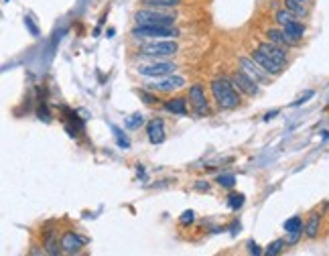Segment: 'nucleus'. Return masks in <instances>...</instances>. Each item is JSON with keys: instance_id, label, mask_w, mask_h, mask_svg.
<instances>
[{"instance_id": "obj_1", "label": "nucleus", "mask_w": 329, "mask_h": 256, "mask_svg": "<svg viewBox=\"0 0 329 256\" xmlns=\"http://www.w3.org/2000/svg\"><path fill=\"white\" fill-rule=\"evenodd\" d=\"M211 96L222 110H234L240 106V94L236 92L234 81H228L224 77L211 81Z\"/></svg>"}, {"instance_id": "obj_2", "label": "nucleus", "mask_w": 329, "mask_h": 256, "mask_svg": "<svg viewBox=\"0 0 329 256\" xmlns=\"http://www.w3.org/2000/svg\"><path fill=\"white\" fill-rule=\"evenodd\" d=\"M134 21H136V25H140V27H173V25H175V17H173V15L154 13L152 9L136 11Z\"/></svg>"}, {"instance_id": "obj_3", "label": "nucleus", "mask_w": 329, "mask_h": 256, "mask_svg": "<svg viewBox=\"0 0 329 256\" xmlns=\"http://www.w3.org/2000/svg\"><path fill=\"white\" fill-rule=\"evenodd\" d=\"M138 53L146 55V57H171L177 53V43L175 41H150L146 45H142L138 49Z\"/></svg>"}, {"instance_id": "obj_4", "label": "nucleus", "mask_w": 329, "mask_h": 256, "mask_svg": "<svg viewBox=\"0 0 329 256\" xmlns=\"http://www.w3.org/2000/svg\"><path fill=\"white\" fill-rule=\"evenodd\" d=\"M132 37H136V39H167V37H177V31L173 27H140V25H136L132 29Z\"/></svg>"}, {"instance_id": "obj_5", "label": "nucleus", "mask_w": 329, "mask_h": 256, "mask_svg": "<svg viewBox=\"0 0 329 256\" xmlns=\"http://www.w3.org/2000/svg\"><path fill=\"white\" fill-rule=\"evenodd\" d=\"M175 69H177L175 63L156 61V63H150V65H140L138 67V73L140 75H146V77H164V75L175 73Z\"/></svg>"}, {"instance_id": "obj_6", "label": "nucleus", "mask_w": 329, "mask_h": 256, "mask_svg": "<svg viewBox=\"0 0 329 256\" xmlns=\"http://www.w3.org/2000/svg\"><path fill=\"white\" fill-rule=\"evenodd\" d=\"M185 86V79L181 75H164V77H158L154 83H148V90L152 92H175V90H181Z\"/></svg>"}, {"instance_id": "obj_7", "label": "nucleus", "mask_w": 329, "mask_h": 256, "mask_svg": "<svg viewBox=\"0 0 329 256\" xmlns=\"http://www.w3.org/2000/svg\"><path fill=\"white\" fill-rule=\"evenodd\" d=\"M232 81H234V86L238 88V92H244L246 96H256V94H258L256 81H254L250 75H246L242 69H238V71L232 73Z\"/></svg>"}, {"instance_id": "obj_8", "label": "nucleus", "mask_w": 329, "mask_h": 256, "mask_svg": "<svg viewBox=\"0 0 329 256\" xmlns=\"http://www.w3.org/2000/svg\"><path fill=\"white\" fill-rule=\"evenodd\" d=\"M258 49L262 51V53H266L270 59H274L277 63H281L283 67H285L287 61H289L287 51H285V47H281V45H274V43H270V41H264V43L258 45Z\"/></svg>"}, {"instance_id": "obj_9", "label": "nucleus", "mask_w": 329, "mask_h": 256, "mask_svg": "<svg viewBox=\"0 0 329 256\" xmlns=\"http://www.w3.org/2000/svg\"><path fill=\"white\" fill-rule=\"evenodd\" d=\"M252 59L268 73V75H279V73H283V65L281 63H277L274 59H270L266 53H262L260 49H256V51H252Z\"/></svg>"}, {"instance_id": "obj_10", "label": "nucleus", "mask_w": 329, "mask_h": 256, "mask_svg": "<svg viewBox=\"0 0 329 256\" xmlns=\"http://www.w3.org/2000/svg\"><path fill=\"white\" fill-rule=\"evenodd\" d=\"M240 67H242V71H244L246 75H250L256 83H258V81H268V73H266L252 57H240Z\"/></svg>"}, {"instance_id": "obj_11", "label": "nucleus", "mask_w": 329, "mask_h": 256, "mask_svg": "<svg viewBox=\"0 0 329 256\" xmlns=\"http://www.w3.org/2000/svg\"><path fill=\"white\" fill-rule=\"evenodd\" d=\"M321 222H323V214L321 210H313L309 216H307V222H305V238L307 240H315L319 238L321 234Z\"/></svg>"}, {"instance_id": "obj_12", "label": "nucleus", "mask_w": 329, "mask_h": 256, "mask_svg": "<svg viewBox=\"0 0 329 256\" xmlns=\"http://www.w3.org/2000/svg\"><path fill=\"white\" fill-rule=\"evenodd\" d=\"M59 242H61V250L63 252H69V254H73V252H79V248H84V244H86V238H81L77 232H63V236L59 238Z\"/></svg>"}, {"instance_id": "obj_13", "label": "nucleus", "mask_w": 329, "mask_h": 256, "mask_svg": "<svg viewBox=\"0 0 329 256\" xmlns=\"http://www.w3.org/2000/svg\"><path fill=\"white\" fill-rule=\"evenodd\" d=\"M189 102H193V106L197 108L199 114L207 112V100H205V90H203V86L195 83V86L189 88Z\"/></svg>"}, {"instance_id": "obj_14", "label": "nucleus", "mask_w": 329, "mask_h": 256, "mask_svg": "<svg viewBox=\"0 0 329 256\" xmlns=\"http://www.w3.org/2000/svg\"><path fill=\"white\" fill-rule=\"evenodd\" d=\"M146 134H148V140L152 144H160L164 140V122L162 120H150L148 126H146Z\"/></svg>"}, {"instance_id": "obj_15", "label": "nucleus", "mask_w": 329, "mask_h": 256, "mask_svg": "<svg viewBox=\"0 0 329 256\" xmlns=\"http://www.w3.org/2000/svg\"><path fill=\"white\" fill-rule=\"evenodd\" d=\"M283 31L287 33V37H289V39H291L295 45H297V43H299V41L305 37V25H303V23H299L297 19H295V21H291L289 25H285V27H283Z\"/></svg>"}, {"instance_id": "obj_16", "label": "nucleus", "mask_w": 329, "mask_h": 256, "mask_svg": "<svg viewBox=\"0 0 329 256\" xmlns=\"http://www.w3.org/2000/svg\"><path fill=\"white\" fill-rule=\"evenodd\" d=\"M266 37H268L270 43L281 45V47H291V45H295V43L287 37V33H285V31H279V29H270V31L266 33Z\"/></svg>"}, {"instance_id": "obj_17", "label": "nucleus", "mask_w": 329, "mask_h": 256, "mask_svg": "<svg viewBox=\"0 0 329 256\" xmlns=\"http://www.w3.org/2000/svg\"><path fill=\"white\" fill-rule=\"evenodd\" d=\"M285 9L287 11H291L297 19H305L307 15H309V9H307V5L305 3H301V0H285Z\"/></svg>"}, {"instance_id": "obj_18", "label": "nucleus", "mask_w": 329, "mask_h": 256, "mask_svg": "<svg viewBox=\"0 0 329 256\" xmlns=\"http://www.w3.org/2000/svg\"><path fill=\"white\" fill-rule=\"evenodd\" d=\"M164 110H169L173 114H185L187 112V100L185 98H171L164 102Z\"/></svg>"}, {"instance_id": "obj_19", "label": "nucleus", "mask_w": 329, "mask_h": 256, "mask_svg": "<svg viewBox=\"0 0 329 256\" xmlns=\"http://www.w3.org/2000/svg\"><path fill=\"white\" fill-rule=\"evenodd\" d=\"M144 5L150 7V9H173V7H179L181 0H144Z\"/></svg>"}, {"instance_id": "obj_20", "label": "nucleus", "mask_w": 329, "mask_h": 256, "mask_svg": "<svg viewBox=\"0 0 329 256\" xmlns=\"http://www.w3.org/2000/svg\"><path fill=\"white\" fill-rule=\"evenodd\" d=\"M305 228V222L301 216H293L285 222V232H297V230H303Z\"/></svg>"}, {"instance_id": "obj_21", "label": "nucleus", "mask_w": 329, "mask_h": 256, "mask_svg": "<svg viewBox=\"0 0 329 256\" xmlns=\"http://www.w3.org/2000/svg\"><path fill=\"white\" fill-rule=\"evenodd\" d=\"M297 17L291 13V11H287V9H281V11H277V15H274V21H277L281 27H285V25H289L291 21H295Z\"/></svg>"}, {"instance_id": "obj_22", "label": "nucleus", "mask_w": 329, "mask_h": 256, "mask_svg": "<svg viewBox=\"0 0 329 256\" xmlns=\"http://www.w3.org/2000/svg\"><path fill=\"white\" fill-rule=\"evenodd\" d=\"M285 244H287V242H285L283 238L274 240V242H272V244L266 248V254H268V256H277V254H281V252H283V248H285Z\"/></svg>"}, {"instance_id": "obj_23", "label": "nucleus", "mask_w": 329, "mask_h": 256, "mask_svg": "<svg viewBox=\"0 0 329 256\" xmlns=\"http://www.w3.org/2000/svg\"><path fill=\"white\" fill-rule=\"evenodd\" d=\"M228 206H230L232 210H240V208L244 206V195H242V193H232V195L228 197Z\"/></svg>"}, {"instance_id": "obj_24", "label": "nucleus", "mask_w": 329, "mask_h": 256, "mask_svg": "<svg viewBox=\"0 0 329 256\" xmlns=\"http://www.w3.org/2000/svg\"><path fill=\"white\" fill-rule=\"evenodd\" d=\"M217 183L222 185V187H226V189H232V187L236 185V177H234L232 173H228V175H219V177H217Z\"/></svg>"}, {"instance_id": "obj_25", "label": "nucleus", "mask_w": 329, "mask_h": 256, "mask_svg": "<svg viewBox=\"0 0 329 256\" xmlns=\"http://www.w3.org/2000/svg\"><path fill=\"white\" fill-rule=\"evenodd\" d=\"M305 234V230H297V232H287V246H295L299 242V238Z\"/></svg>"}, {"instance_id": "obj_26", "label": "nucleus", "mask_w": 329, "mask_h": 256, "mask_svg": "<svg viewBox=\"0 0 329 256\" xmlns=\"http://www.w3.org/2000/svg\"><path fill=\"white\" fill-rule=\"evenodd\" d=\"M112 130H114V134H116L118 146H122V148H128V146H130V142H128V138H126V136H122V130H120L118 126H112Z\"/></svg>"}, {"instance_id": "obj_27", "label": "nucleus", "mask_w": 329, "mask_h": 256, "mask_svg": "<svg viewBox=\"0 0 329 256\" xmlns=\"http://www.w3.org/2000/svg\"><path fill=\"white\" fill-rule=\"evenodd\" d=\"M142 122H144V118H142L140 114H134V116H130V118L126 120V126H128V128H138Z\"/></svg>"}, {"instance_id": "obj_28", "label": "nucleus", "mask_w": 329, "mask_h": 256, "mask_svg": "<svg viewBox=\"0 0 329 256\" xmlns=\"http://www.w3.org/2000/svg\"><path fill=\"white\" fill-rule=\"evenodd\" d=\"M193 220H195V214H193L191 210H187V212L181 214V220H179V222H181L183 226H189V224H193Z\"/></svg>"}, {"instance_id": "obj_29", "label": "nucleus", "mask_w": 329, "mask_h": 256, "mask_svg": "<svg viewBox=\"0 0 329 256\" xmlns=\"http://www.w3.org/2000/svg\"><path fill=\"white\" fill-rule=\"evenodd\" d=\"M140 94V98L146 102V104H154V102H156V96L154 94H148L146 90H142V92H138Z\"/></svg>"}, {"instance_id": "obj_30", "label": "nucleus", "mask_w": 329, "mask_h": 256, "mask_svg": "<svg viewBox=\"0 0 329 256\" xmlns=\"http://www.w3.org/2000/svg\"><path fill=\"white\" fill-rule=\"evenodd\" d=\"M25 23H27V27H29L31 35H33V37H37V35H39V29H37V27L33 25V21H31V19H25Z\"/></svg>"}, {"instance_id": "obj_31", "label": "nucleus", "mask_w": 329, "mask_h": 256, "mask_svg": "<svg viewBox=\"0 0 329 256\" xmlns=\"http://www.w3.org/2000/svg\"><path fill=\"white\" fill-rule=\"evenodd\" d=\"M195 189H197V191H209V183H207V181H197Z\"/></svg>"}, {"instance_id": "obj_32", "label": "nucleus", "mask_w": 329, "mask_h": 256, "mask_svg": "<svg viewBox=\"0 0 329 256\" xmlns=\"http://www.w3.org/2000/svg\"><path fill=\"white\" fill-rule=\"evenodd\" d=\"M309 98H313V92H307V94H305L303 98H299V100L295 102V104H293V106H301V104H303V102H305V100H309Z\"/></svg>"}, {"instance_id": "obj_33", "label": "nucleus", "mask_w": 329, "mask_h": 256, "mask_svg": "<svg viewBox=\"0 0 329 256\" xmlns=\"http://www.w3.org/2000/svg\"><path fill=\"white\" fill-rule=\"evenodd\" d=\"M248 248H250V252H252V254H262V250H260V248L254 244V242H250V244H248Z\"/></svg>"}, {"instance_id": "obj_34", "label": "nucleus", "mask_w": 329, "mask_h": 256, "mask_svg": "<svg viewBox=\"0 0 329 256\" xmlns=\"http://www.w3.org/2000/svg\"><path fill=\"white\" fill-rule=\"evenodd\" d=\"M277 114H279V110H274V112L266 114V116H264V120H270V118H274V116H277Z\"/></svg>"}, {"instance_id": "obj_35", "label": "nucleus", "mask_w": 329, "mask_h": 256, "mask_svg": "<svg viewBox=\"0 0 329 256\" xmlns=\"http://www.w3.org/2000/svg\"><path fill=\"white\" fill-rule=\"evenodd\" d=\"M301 3H305V5H309V3H311V0H301Z\"/></svg>"}, {"instance_id": "obj_36", "label": "nucleus", "mask_w": 329, "mask_h": 256, "mask_svg": "<svg viewBox=\"0 0 329 256\" xmlns=\"http://www.w3.org/2000/svg\"><path fill=\"white\" fill-rule=\"evenodd\" d=\"M5 3H9V0H5Z\"/></svg>"}]
</instances>
